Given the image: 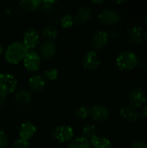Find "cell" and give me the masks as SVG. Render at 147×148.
I'll list each match as a JSON object with an SVG mask.
<instances>
[{
  "instance_id": "6da1fadb",
  "label": "cell",
  "mask_w": 147,
  "mask_h": 148,
  "mask_svg": "<svg viewBox=\"0 0 147 148\" xmlns=\"http://www.w3.org/2000/svg\"><path fill=\"white\" fill-rule=\"evenodd\" d=\"M29 49L21 42H14L10 43L5 51V60L11 64H16L27 55Z\"/></svg>"
},
{
  "instance_id": "7a4b0ae2",
  "label": "cell",
  "mask_w": 147,
  "mask_h": 148,
  "mask_svg": "<svg viewBox=\"0 0 147 148\" xmlns=\"http://www.w3.org/2000/svg\"><path fill=\"white\" fill-rule=\"evenodd\" d=\"M138 56L132 51H122L116 58V64L121 70H132L138 65Z\"/></svg>"
},
{
  "instance_id": "3957f363",
  "label": "cell",
  "mask_w": 147,
  "mask_h": 148,
  "mask_svg": "<svg viewBox=\"0 0 147 148\" xmlns=\"http://www.w3.org/2000/svg\"><path fill=\"white\" fill-rule=\"evenodd\" d=\"M17 85L16 79L11 74H0V95L6 96L14 92Z\"/></svg>"
},
{
  "instance_id": "277c9868",
  "label": "cell",
  "mask_w": 147,
  "mask_h": 148,
  "mask_svg": "<svg viewBox=\"0 0 147 148\" xmlns=\"http://www.w3.org/2000/svg\"><path fill=\"white\" fill-rule=\"evenodd\" d=\"M128 101L132 107L139 108L146 101V95L142 88H133L128 93Z\"/></svg>"
},
{
  "instance_id": "5b68a950",
  "label": "cell",
  "mask_w": 147,
  "mask_h": 148,
  "mask_svg": "<svg viewBox=\"0 0 147 148\" xmlns=\"http://www.w3.org/2000/svg\"><path fill=\"white\" fill-rule=\"evenodd\" d=\"M52 134L54 138L59 142H66V141L70 140L73 138L74 130L70 126L62 125V126L56 127L53 130Z\"/></svg>"
},
{
  "instance_id": "8992f818",
  "label": "cell",
  "mask_w": 147,
  "mask_h": 148,
  "mask_svg": "<svg viewBox=\"0 0 147 148\" xmlns=\"http://www.w3.org/2000/svg\"><path fill=\"white\" fill-rule=\"evenodd\" d=\"M82 65L88 70L97 69L101 65V60L94 50H89L82 56Z\"/></svg>"
},
{
  "instance_id": "52a82bcc",
  "label": "cell",
  "mask_w": 147,
  "mask_h": 148,
  "mask_svg": "<svg viewBox=\"0 0 147 148\" xmlns=\"http://www.w3.org/2000/svg\"><path fill=\"white\" fill-rule=\"evenodd\" d=\"M99 19L106 25H113L119 23L120 16L117 10L113 9H105L100 13Z\"/></svg>"
},
{
  "instance_id": "ba28073f",
  "label": "cell",
  "mask_w": 147,
  "mask_h": 148,
  "mask_svg": "<svg viewBox=\"0 0 147 148\" xmlns=\"http://www.w3.org/2000/svg\"><path fill=\"white\" fill-rule=\"evenodd\" d=\"M23 64L29 71H36L41 65V59L38 54L35 51H29L23 58Z\"/></svg>"
},
{
  "instance_id": "9c48e42d",
  "label": "cell",
  "mask_w": 147,
  "mask_h": 148,
  "mask_svg": "<svg viewBox=\"0 0 147 148\" xmlns=\"http://www.w3.org/2000/svg\"><path fill=\"white\" fill-rule=\"evenodd\" d=\"M40 42L39 33L34 29H29L23 35V44L24 46L29 49H34Z\"/></svg>"
},
{
  "instance_id": "30bf717a",
  "label": "cell",
  "mask_w": 147,
  "mask_h": 148,
  "mask_svg": "<svg viewBox=\"0 0 147 148\" xmlns=\"http://www.w3.org/2000/svg\"><path fill=\"white\" fill-rule=\"evenodd\" d=\"M109 36L106 31H98L92 37V46L95 50H101L104 49L108 42Z\"/></svg>"
},
{
  "instance_id": "8fae6325",
  "label": "cell",
  "mask_w": 147,
  "mask_h": 148,
  "mask_svg": "<svg viewBox=\"0 0 147 148\" xmlns=\"http://www.w3.org/2000/svg\"><path fill=\"white\" fill-rule=\"evenodd\" d=\"M90 115L96 121H105L109 118V111L101 105H94L90 108Z\"/></svg>"
},
{
  "instance_id": "7c38bea8",
  "label": "cell",
  "mask_w": 147,
  "mask_h": 148,
  "mask_svg": "<svg viewBox=\"0 0 147 148\" xmlns=\"http://www.w3.org/2000/svg\"><path fill=\"white\" fill-rule=\"evenodd\" d=\"M119 114L121 116V118H123L125 121H126L128 122L136 121L139 118V111L135 108L132 107L131 105H126V106L121 107L120 108Z\"/></svg>"
},
{
  "instance_id": "4fadbf2b",
  "label": "cell",
  "mask_w": 147,
  "mask_h": 148,
  "mask_svg": "<svg viewBox=\"0 0 147 148\" xmlns=\"http://www.w3.org/2000/svg\"><path fill=\"white\" fill-rule=\"evenodd\" d=\"M143 30L140 26L133 25L127 29L128 40L133 44H139L143 40Z\"/></svg>"
},
{
  "instance_id": "5bb4252c",
  "label": "cell",
  "mask_w": 147,
  "mask_h": 148,
  "mask_svg": "<svg viewBox=\"0 0 147 148\" xmlns=\"http://www.w3.org/2000/svg\"><path fill=\"white\" fill-rule=\"evenodd\" d=\"M36 132V127H35L33 123L29 122V121L24 122L23 124H22L20 127V132H19L20 139L29 141V140L34 136Z\"/></svg>"
},
{
  "instance_id": "9a60e30c",
  "label": "cell",
  "mask_w": 147,
  "mask_h": 148,
  "mask_svg": "<svg viewBox=\"0 0 147 148\" xmlns=\"http://www.w3.org/2000/svg\"><path fill=\"white\" fill-rule=\"evenodd\" d=\"M46 82L42 75H36L29 78L28 82L29 88L33 92H40L42 91L45 87Z\"/></svg>"
},
{
  "instance_id": "2e32d148",
  "label": "cell",
  "mask_w": 147,
  "mask_h": 148,
  "mask_svg": "<svg viewBox=\"0 0 147 148\" xmlns=\"http://www.w3.org/2000/svg\"><path fill=\"white\" fill-rule=\"evenodd\" d=\"M56 51V47L54 42L52 41H45L40 48V52L41 56L43 59L45 60H49L51 59Z\"/></svg>"
},
{
  "instance_id": "e0dca14e",
  "label": "cell",
  "mask_w": 147,
  "mask_h": 148,
  "mask_svg": "<svg viewBox=\"0 0 147 148\" xmlns=\"http://www.w3.org/2000/svg\"><path fill=\"white\" fill-rule=\"evenodd\" d=\"M92 14H93V11L89 7L82 6L77 10L74 19H75V21H76L78 23H84L88 22L91 19Z\"/></svg>"
},
{
  "instance_id": "ac0fdd59",
  "label": "cell",
  "mask_w": 147,
  "mask_h": 148,
  "mask_svg": "<svg viewBox=\"0 0 147 148\" xmlns=\"http://www.w3.org/2000/svg\"><path fill=\"white\" fill-rule=\"evenodd\" d=\"M15 100L17 104L21 106H27L31 102V95L27 90H20L16 92L15 95Z\"/></svg>"
},
{
  "instance_id": "d6986e66",
  "label": "cell",
  "mask_w": 147,
  "mask_h": 148,
  "mask_svg": "<svg viewBox=\"0 0 147 148\" xmlns=\"http://www.w3.org/2000/svg\"><path fill=\"white\" fill-rule=\"evenodd\" d=\"M90 147L92 148H113V145L109 139L96 136L90 141Z\"/></svg>"
},
{
  "instance_id": "ffe728a7",
  "label": "cell",
  "mask_w": 147,
  "mask_h": 148,
  "mask_svg": "<svg viewBox=\"0 0 147 148\" xmlns=\"http://www.w3.org/2000/svg\"><path fill=\"white\" fill-rule=\"evenodd\" d=\"M20 8L24 11H33L40 7L41 1L39 0H22L19 3Z\"/></svg>"
},
{
  "instance_id": "44dd1931",
  "label": "cell",
  "mask_w": 147,
  "mask_h": 148,
  "mask_svg": "<svg viewBox=\"0 0 147 148\" xmlns=\"http://www.w3.org/2000/svg\"><path fill=\"white\" fill-rule=\"evenodd\" d=\"M90 142L84 137H78L73 140L68 145V148H89Z\"/></svg>"
},
{
  "instance_id": "7402d4cb",
  "label": "cell",
  "mask_w": 147,
  "mask_h": 148,
  "mask_svg": "<svg viewBox=\"0 0 147 148\" xmlns=\"http://www.w3.org/2000/svg\"><path fill=\"white\" fill-rule=\"evenodd\" d=\"M82 134H83L82 137L87 139L89 142L96 136H98L96 133V128L93 125H87L86 127H84L82 130Z\"/></svg>"
},
{
  "instance_id": "603a6c76",
  "label": "cell",
  "mask_w": 147,
  "mask_h": 148,
  "mask_svg": "<svg viewBox=\"0 0 147 148\" xmlns=\"http://www.w3.org/2000/svg\"><path fill=\"white\" fill-rule=\"evenodd\" d=\"M57 33H58L57 29L54 26H51V25L46 26L42 30V36L45 38L49 39V41L55 39L57 36Z\"/></svg>"
},
{
  "instance_id": "cb8c5ba5",
  "label": "cell",
  "mask_w": 147,
  "mask_h": 148,
  "mask_svg": "<svg viewBox=\"0 0 147 148\" xmlns=\"http://www.w3.org/2000/svg\"><path fill=\"white\" fill-rule=\"evenodd\" d=\"M57 76H58V71L55 68L48 69L43 73V77H44L45 80L47 79V80H49V81H54V80H55L57 78Z\"/></svg>"
},
{
  "instance_id": "d4e9b609",
  "label": "cell",
  "mask_w": 147,
  "mask_h": 148,
  "mask_svg": "<svg viewBox=\"0 0 147 148\" xmlns=\"http://www.w3.org/2000/svg\"><path fill=\"white\" fill-rule=\"evenodd\" d=\"M75 114L80 119H86L90 114V108H88L87 106H81L76 109Z\"/></svg>"
},
{
  "instance_id": "484cf974",
  "label": "cell",
  "mask_w": 147,
  "mask_h": 148,
  "mask_svg": "<svg viewBox=\"0 0 147 148\" xmlns=\"http://www.w3.org/2000/svg\"><path fill=\"white\" fill-rule=\"evenodd\" d=\"M75 23V19L70 15H65L61 19V25L64 28H70L73 26Z\"/></svg>"
},
{
  "instance_id": "4316f807",
  "label": "cell",
  "mask_w": 147,
  "mask_h": 148,
  "mask_svg": "<svg viewBox=\"0 0 147 148\" xmlns=\"http://www.w3.org/2000/svg\"><path fill=\"white\" fill-rule=\"evenodd\" d=\"M12 148H30V145H29V141L18 139L15 141Z\"/></svg>"
},
{
  "instance_id": "83f0119b",
  "label": "cell",
  "mask_w": 147,
  "mask_h": 148,
  "mask_svg": "<svg viewBox=\"0 0 147 148\" xmlns=\"http://www.w3.org/2000/svg\"><path fill=\"white\" fill-rule=\"evenodd\" d=\"M8 145V136L6 134L0 130V148H5Z\"/></svg>"
},
{
  "instance_id": "f1b7e54d",
  "label": "cell",
  "mask_w": 147,
  "mask_h": 148,
  "mask_svg": "<svg viewBox=\"0 0 147 148\" xmlns=\"http://www.w3.org/2000/svg\"><path fill=\"white\" fill-rule=\"evenodd\" d=\"M130 148H147V145L142 141H135L131 145Z\"/></svg>"
},
{
  "instance_id": "f546056e",
  "label": "cell",
  "mask_w": 147,
  "mask_h": 148,
  "mask_svg": "<svg viewBox=\"0 0 147 148\" xmlns=\"http://www.w3.org/2000/svg\"><path fill=\"white\" fill-rule=\"evenodd\" d=\"M139 117L142 119H147V106L144 107L139 112Z\"/></svg>"
},
{
  "instance_id": "4dcf8cb0",
  "label": "cell",
  "mask_w": 147,
  "mask_h": 148,
  "mask_svg": "<svg viewBox=\"0 0 147 148\" xmlns=\"http://www.w3.org/2000/svg\"><path fill=\"white\" fill-rule=\"evenodd\" d=\"M107 34H108V36H111L112 38H114L119 35V32H118V30L116 29H112Z\"/></svg>"
},
{
  "instance_id": "1f68e13d",
  "label": "cell",
  "mask_w": 147,
  "mask_h": 148,
  "mask_svg": "<svg viewBox=\"0 0 147 148\" xmlns=\"http://www.w3.org/2000/svg\"><path fill=\"white\" fill-rule=\"evenodd\" d=\"M6 103V99H5V96H2L0 95V107H3L4 106Z\"/></svg>"
},
{
  "instance_id": "d6a6232c",
  "label": "cell",
  "mask_w": 147,
  "mask_h": 148,
  "mask_svg": "<svg viewBox=\"0 0 147 148\" xmlns=\"http://www.w3.org/2000/svg\"><path fill=\"white\" fill-rule=\"evenodd\" d=\"M143 39H144L145 42H146V43H147V31L146 32H145V33L143 34Z\"/></svg>"
},
{
  "instance_id": "836d02e7",
  "label": "cell",
  "mask_w": 147,
  "mask_h": 148,
  "mask_svg": "<svg viewBox=\"0 0 147 148\" xmlns=\"http://www.w3.org/2000/svg\"><path fill=\"white\" fill-rule=\"evenodd\" d=\"M93 3H102L103 1H93Z\"/></svg>"
},
{
  "instance_id": "e575fe53",
  "label": "cell",
  "mask_w": 147,
  "mask_h": 148,
  "mask_svg": "<svg viewBox=\"0 0 147 148\" xmlns=\"http://www.w3.org/2000/svg\"><path fill=\"white\" fill-rule=\"evenodd\" d=\"M2 52H3V47H2V45L0 44V55L2 54Z\"/></svg>"
},
{
  "instance_id": "d590c367",
  "label": "cell",
  "mask_w": 147,
  "mask_h": 148,
  "mask_svg": "<svg viewBox=\"0 0 147 148\" xmlns=\"http://www.w3.org/2000/svg\"><path fill=\"white\" fill-rule=\"evenodd\" d=\"M145 23H146V26L147 28V15L146 16V19H145Z\"/></svg>"
},
{
  "instance_id": "8d00e7d4",
  "label": "cell",
  "mask_w": 147,
  "mask_h": 148,
  "mask_svg": "<svg viewBox=\"0 0 147 148\" xmlns=\"http://www.w3.org/2000/svg\"><path fill=\"white\" fill-rule=\"evenodd\" d=\"M146 68H147V62H146Z\"/></svg>"
}]
</instances>
